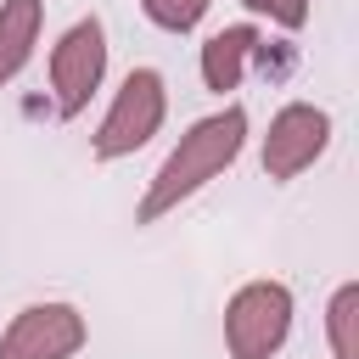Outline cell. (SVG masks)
Segmentation results:
<instances>
[{"label":"cell","mask_w":359,"mask_h":359,"mask_svg":"<svg viewBox=\"0 0 359 359\" xmlns=\"http://www.w3.org/2000/svg\"><path fill=\"white\" fill-rule=\"evenodd\" d=\"M241 146H247V112L241 107H224V112L196 118L180 135V146L163 157V168L151 174V185H146V196L135 208V224H157L163 213H174L180 202H191L202 185H213L241 157Z\"/></svg>","instance_id":"obj_1"},{"label":"cell","mask_w":359,"mask_h":359,"mask_svg":"<svg viewBox=\"0 0 359 359\" xmlns=\"http://www.w3.org/2000/svg\"><path fill=\"white\" fill-rule=\"evenodd\" d=\"M163 118H168V84H163V73H157V67H129V79L118 84L107 118H101L95 135H90L95 163L135 157V151L163 129Z\"/></svg>","instance_id":"obj_2"},{"label":"cell","mask_w":359,"mask_h":359,"mask_svg":"<svg viewBox=\"0 0 359 359\" xmlns=\"http://www.w3.org/2000/svg\"><path fill=\"white\" fill-rule=\"evenodd\" d=\"M292 337V286L247 280L224 303V348L230 359H275Z\"/></svg>","instance_id":"obj_3"},{"label":"cell","mask_w":359,"mask_h":359,"mask_svg":"<svg viewBox=\"0 0 359 359\" xmlns=\"http://www.w3.org/2000/svg\"><path fill=\"white\" fill-rule=\"evenodd\" d=\"M107 79V28L101 17H79L56 50H50V90H56V112L62 118H79L90 107V95L101 90Z\"/></svg>","instance_id":"obj_4"},{"label":"cell","mask_w":359,"mask_h":359,"mask_svg":"<svg viewBox=\"0 0 359 359\" xmlns=\"http://www.w3.org/2000/svg\"><path fill=\"white\" fill-rule=\"evenodd\" d=\"M325 146H331V118H325L314 101H286V107L269 118V135H264L258 163H264V174H269L275 185H286V180H297L303 168H314V163L325 157Z\"/></svg>","instance_id":"obj_5"},{"label":"cell","mask_w":359,"mask_h":359,"mask_svg":"<svg viewBox=\"0 0 359 359\" xmlns=\"http://www.w3.org/2000/svg\"><path fill=\"white\" fill-rule=\"evenodd\" d=\"M90 325L73 303H28L0 331V359H73Z\"/></svg>","instance_id":"obj_6"},{"label":"cell","mask_w":359,"mask_h":359,"mask_svg":"<svg viewBox=\"0 0 359 359\" xmlns=\"http://www.w3.org/2000/svg\"><path fill=\"white\" fill-rule=\"evenodd\" d=\"M252 50H258V28L252 22H230V28L208 34V45H202V84L213 95L236 90L241 73H247V62H252Z\"/></svg>","instance_id":"obj_7"},{"label":"cell","mask_w":359,"mask_h":359,"mask_svg":"<svg viewBox=\"0 0 359 359\" xmlns=\"http://www.w3.org/2000/svg\"><path fill=\"white\" fill-rule=\"evenodd\" d=\"M45 28V0H0V90L34 62Z\"/></svg>","instance_id":"obj_8"},{"label":"cell","mask_w":359,"mask_h":359,"mask_svg":"<svg viewBox=\"0 0 359 359\" xmlns=\"http://www.w3.org/2000/svg\"><path fill=\"white\" fill-rule=\"evenodd\" d=\"M325 337L337 359H359V280H342L325 303Z\"/></svg>","instance_id":"obj_9"},{"label":"cell","mask_w":359,"mask_h":359,"mask_svg":"<svg viewBox=\"0 0 359 359\" xmlns=\"http://www.w3.org/2000/svg\"><path fill=\"white\" fill-rule=\"evenodd\" d=\"M140 11L163 28V34H191L208 11V0H140Z\"/></svg>","instance_id":"obj_10"},{"label":"cell","mask_w":359,"mask_h":359,"mask_svg":"<svg viewBox=\"0 0 359 359\" xmlns=\"http://www.w3.org/2000/svg\"><path fill=\"white\" fill-rule=\"evenodd\" d=\"M247 11H258V17H269L275 28H303L309 22V0H241Z\"/></svg>","instance_id":"obj_11"}]
</instances>
